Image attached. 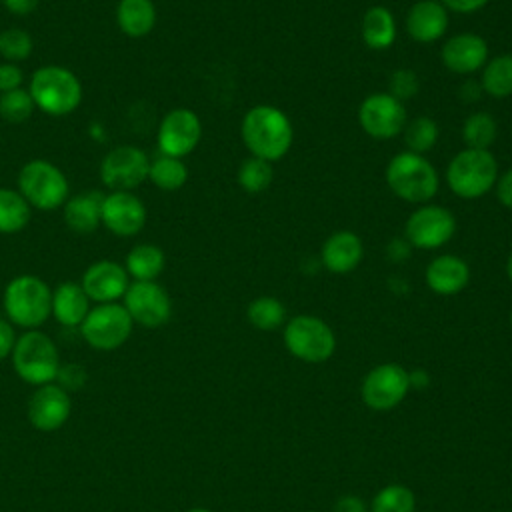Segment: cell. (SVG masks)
<instances>
[{
    "label": "cell",
    "instance_id": "7a4b0ae2",
    "mask_svg": "<svg viewBox=\"0 0 512 512\" xmlns=\"http://www.w3.org/2000/svg\"><path fill=\"white\" fill-rule=\"evenodd\" d=\"M386 184L390 192L408 204L430 202L440 188V176L434 164L410 150L394 154L384 170Z\"/></svg>",
    "mask_w": 512,
    "mask_h": 512
},
{
    "label": "cell",
    "instance_id": "c3c4849f",
    "mask_svg": "<svg viewBox=\"0 0 512 512\" xmlns=\"http://www.w3.org/2000/svg\"><path fill=\"white\" fill-rule=\"evenodd\" d=\"M506 276H508V280L512 282V250H510V254H508V258H506Z\"/></svg>",
    "mask_w": 512,
    "mask_h": 512
},
{
    "label": "cell",
    "instance_id": "f6af8a7d",
    "mask_svg": "<svg viewBox=\"0 0 512 512\" xmlns=\"http://www.w3.org/2000/svg\"><path fill=\"white\" fill-rule=\"evenodd\" d=\"M410 244L406 242V238H396L388 244V256L392 260H404L406 256H410Z\"/></svg>",
    "mask_w": 512,
    "mask_h": 512
},
{
    "label": "cell",
    "instance_id": "2e32d148",
    "mask_svg": "<svg viewBox=\"0 0 512 512\" xmlns=\"http://www.w3.org/2000/svg\"><path fill=\"white\" fill-rule=\"evenodd\" d=\"M146 206L134 194L126 190L108 192L102 198V226H106L114 236L130 238L136 236L146 226Z\"/></svg>",
    "mask_w": 512,
    "mask_h": 512
},
{
    "label": "cell",
    "instance_id": "8fae6325",
    "mask_svg": "<svg viewBox=\"0 0 512 512\" xmlns=\"http://www.w3.org/2000/svg\"><path fill=\"white\" fill-rule=\"evenodd\" d=\"M408 122L406 106L390 92H374L358 106V124L374 140H392Z\"/></svg>",
    "mask_w": 512,
    "mask_h": 512
},
{
    "label": "cell",
    "instance_id": "ba28073f",
    "mask_svg": "<svg viewBox=\"0 0 512 512\" xmlns=\"http://www.w3.org/2000/svg\"><path fill=\"white\" fill-rule=\"evenodd\" d=\"M284 344L292 356L316 364L334 354L336 338L332 328L318 316L298 314L284 326Z\"/></svg>",
    "mask_w": 512,
    "mask_h": 512
},
{
    "label": "cell",
    "instance_id": "e0dca14e",
    "mask_svg": "<svg viewBox=\"0 0 512 512\" xmlns=\"http://www.w3.org/2000/svg\"><path fill=\"white\" fill-rule=\"evenodd\" d=\"M80 286L84 288L86 296L96 304H108L124 298L130 286V276L124 264L104 258V260L92 262L84 270Z\"/></svg>",
    "mask_w": 512,
    "mask_h": 512
},
{
    "label": "cell",
    "instance_id": "ffe728a7",
    "mask_svg": "<svg viewBox=\"0 0 512 512\" xmlns=\"http://www.w3.org/2000/svg\"><path fill=\"white\" fill-rule=\"evenodd\" d=\"M450 24L448 10L438 0L414 2L404 18L408 36L418 44H434L444 38Z\"/></svg>",
    "mask_w": 512,
    "mask_h": 512
},
{
    "label": "cell",
    "instance_id": "e575fe53",
    "mask_svg": "<svg viewBox=\"0 0 512 512\" xmlns=\"http://www.w3.org/2000/svg\"><path fill=\"white\" fill-rule=\"evenodd\" d=\"M34 102L28 88H16L0 94V118L10 124L26 122L34 112Z\"/></svg>",
    "mask_w": 512,
    "mask_h": 512
},
{
    "label": "cell",
    "instance_id": "cb8c5ba5",
    "mask_svg": "<svg viewBox=\"0 0 512 512\" xmlns=\"http://www.w3.org/2000/svg\"><path fill=\"white\" fill-rule=\"evenodd\" d=\"M90 312V298L80 282H62L52 290V316L68 328L80 326Z\"/></svg>",
    "mask_w": 512,
    "mask_h": 512
},
{
    "label": "cell",
    "instance_id": "277c9868",
    "mask_svg": "<svg viewBox=\"0 0 512 512\" xmlns=\"http://www.w3.org/2000/svg\"><path fill=\"white\" fill-rule=\"evenodd\" d=\"M498 174V160L490 150L464 148L452 156L444 178L454 196L478 200L494 190Z\"/></svg>",
    "mask_w": 512,
    "mask_h": 512
},
{
    "label": "cell",
    "instance_id": "1f68e13d",
    "mask_svg": "<svg viewBox=\"0 0 512 512\" xmlns=\"http://www.w3.org/2000/svg\"><path fill=\"white\" fill-rule=\"evenodd\" d=\"M498 136V124L488 112H472L462 124V140L466 148L490 150Z\"/></svg>",
    "mask_w": 512,
    "mask_h": 512
},
{
    "label": "cell",
    "instance_id": "b9f144b4",
    "mask_svg": "<svg viewBox=\"0 0 512 512\" xmlns=\"http://www.w3.org/2000/svg\"><path fill=\"white\" fill-rule=\"evenodd\" d=\"M448 12H456V14H474L480 12L488 0H438Z\"/></svg>",
    "mask_w": 512,
    "mask_h": 512
},
{
    "label": "cell",
    "instance_id": "d6a6232c",
    "mask_svg": "<svg viewBox=\"0 0 512 512\" xmlns=\"http://www.w3.org/2000/svg\"><path fill=\"white\" fill-rule=\"evenodd\" d=\"M246 316L258 330H276L286 320V308L274 296H258L248 304Z\"/></svg>",
    "mask_w": 512,
    "mask_h": 512
},
{
    "label": "cell",
    "instance_id": "836d02e7",
    "mask_svg": "<svg viewBox=\"0 0 512 512\" xmlns=\"http://www.w3.org/2000/svg\"><path fill=\"white\" fill-rule=\"evenodd\" d=\"M236 180L240 184V188L248 194H260L264 192L272 180H274V170H272V162H266L262 158L256 156H248L246 160H242V164L238 166V174Z\"/></svg>",
    "mask_w": 512,
    "mask_h": 512
},
{
    "label": "cell",
    "instance_id": "7bdbcfd3",
    "mask_svg": "<svg viewBox=\"0 0 512 512\" xmlns=\"http://www.w3.org/2000/svg\"><path fill=\"white\" fill-rule=\"evenodd\" d=\"M14 344H16L14 324H10L8 320H0V360L8 358L12 354Z\"/></svg>",
    "mask_w": 512,
    "mask_h": 512
},
{
    "label": "cell",
    "instance_id": "7402d4cb",
    "mask_svg": "<svg viewBox=\"0 0 512 512\" xmlns=\"http://www.w3.org/2000/svg\"><path fill=\"white\" fill-rule=\"evenodd\" d=\"M424 280L434 294L454 296L468 286L470 266L456 254H440L426 266Z\"/></svg>",
    "mask_w": 512,
    "mask_h": 512
},
{
    "label": "cell",
    "instance_id": "8d00e7d4",
    "mask_svg": "<svg viewBox=\"0 0 512 512\" xmlns=\"http://www.w3.org/2000/svg\"><path fill=\"white\" fill-rule=\"evenodd\" d=\"M414 504L416 502L410 488L392 484L376 494L370 512H414Z\"/></svg>",
    "mask_w": 512,
    "mask_h": 512
},
{
    "label": "cell",
    "instance_id": "4fadbf2b",
    "mask_svg": "<svg viewBox=\"0 0 512 512\" xmlns=\"http://www.w3.org/2000/svg\"><path fill=\"white\" fill-rule=\"evenodd\" d=\"M122 300L134 324L160 328L170 320L172 300L156 280H132Z\"/></svg>",
    "mask_w": 512,
    "mask_h": 512
},
{
    "label": "cell",
    "instance_id": "f907efd6",
    "mask_svg": "<svg viewBox=\"0 0 512 512\" xmlns=\"http://www.w3.org/2000/svg\"><path fill=\"white\" fill-rule=\"evenodd\" d=\"M510 324H512V312H510Z\"/></svg>",
    "mask_w": 512,
    "mask_h": 512
},
{
    "label": "cell",
    "instance_id": "f35d334b",
    "mask_svg": "<svg viewBox=\"0 0 512 512\" xmlns=\"http://www.w3.org/2000/svg\"><path fill=\"white\" fill-rule=\"evenodd\" d=\"M56 378L60 380V386L68 392V388H82L86 382V372L78 364H60Z\"/></svg>",
    "mask_w": 512,
    "mask_h": 512
},
{
    "label": "cell",
    "instance_id": "bcb514c9",
    "mask_svg": "<svg viewBox=\"0 0 512 512\" xmlns=\"http://www.w3.org/2000/svg\"><path fill=\"white\" fill-rule=\"evenodd\" d=\"M334 512H366L362 500H358L356 496H342L336 506Z\"/></svg>",
    "mask_w": 512,
    "mask_h": 512
},
{
    "label": "cell",
    "instance_id": "484cf974",
    "mask_svg": "<svg viewBox=\"0 0 512 512\" xmlns=\"http://www.w3.org/2000/svg\"><path fill=\"white\" fill-rule=\"evenodd\" d=\"M396 18L386 6H370L360 22L362 42L370 50H386L396 40Z\"/></svg>",
    "mask_w": 512,
    "mask_h": 512
},
{
    "label": "cell",
    "instance_id": "83f0119b",
    "mask_svg": "<svg viewBox=\"0 0 512 512\" xmlns=\"http://www.w3.org/2000/svg\"><path fill=\"white\" fill-rule=\"evenodd\" d=\"M480 88L492 98L512 96V54H498L488 58L480 70Z\"/></svg>",
    "mask_w": 512,
    "mask_h": 512
},
{
    "label": "cell",
    "instance_id": "7c38bea8",
    "mask_svg": "<svg viewBox=\"0 0 512 512\" xmlns=\"http://www.w3.org/2000/svg\"><path fill=\"white\" fill-rule=\"evenodd\" d=\"M150 158L148 154L134 144H120L106 152L100 162V180L110 190L132 192L144 180H148Z\"/></svg>",
    "mask_w": 512,
    "mask_h": 512
},
{
    "label": "cell",
    "instance_id": "9a60e30c",
    "mask_svg": "<svg viewBox=\"0 0 512 512\" xmlns=\"http://www.w3.org/2000/svg\"><path fill=\"white\" fill-rule=\"evenodd\" d=\"M408 372L394 362L372 368L362 384V400L374 410H390L408 394Z\"/></svg>",
    "mask_w": 512,
    "mask_h": 512
},
{
    "label": "cell",
    "instance_id": "44dd1931",
    "mask_svg": "<svg viewBox=\"0 0 512 512\" xmlns=\"http://www.w3.org/2000/svg\"><path fill=\"white\" fill-rule=\"evenodd\" d=\"M362 258V238L352 230H336L320 246V264L332 274H348L356 270Z\"/></svg>",
    "mask_w": 512,
    "mask_h": 512
},
{
    "label": "cell",
    "instance_id": "f1b7e54d",
    "mask_svg": "<svg viewBox=\"0 0 512 512\" xmlns=\"http://www.w3.org/2000/svg\"><path fill=\"white\" fill-rule=\"evenodd\" d=\"M32 218V206L16 188L0 186V234L22 232Z\"/></svg>",
    "mask_w": 512,
    "mask_h": 512
},
{
    "label": "cell",
    "instance_id": "60d3db41",
    "mask_svg": "<svg viewBox=\"0 0 512 512\" xmlns=\"http://www.w3.org/2000/svg\"><path fill=\"white\" fill-rule=\"evenodd\" d=\"M494 192H496V198L502 206L512 208V168L498 174L496 184H494Z\"/></svg>",
    "mask_w": 512,
    "mask_h": 512
},
{
    "label": "cell",
    "instance_id": "4dcf8cb0",
    "mask_svg": "<svg viewBox=\"0 0 512 512\" xmlns=\"http://www.w3.org/2000/svg\"><path fill=\"white\" fill-rule=\"evenodd\" d=\"M402 138H404L406 150L424 156L436 146L440 138V126L430 116H416L410 122H406L402 130Z\"/></svg>",
    "mask_w": 512,
    "mask_h": 512
},
{
    "label": "cell",
    "instance_id": "5bb4252c",
    "mask_svg": "<svg viewBox=\"0 0 512 512\" xmlns=\"http://www.w3.org/2000/svg\"><path fill=\"white\" fill-rule=\"evenodd\" d=\"M200 138L202 122L200 116L190 108H172L158 124L156 142L160 154L184 160L196 150Z\"/></svg>",
    "mask_w": 512,
    "mask_h": 512
},
{
    "label": "cell",
    "instance_id": "7dc6e473",
    "mask_svg": "<svg viewBox=\"0 0 512 512\" xmlns=\"http://www.w3.org/2000/svg\"><path fill=\"white\" fill-rule=\"evenodd\" d=\"M428 382H430V378H428V374H426L424 370H412V372H408V384H410V388H426Z\"/></svg>",
    "mask_w": 512,
    "mask_h": 512
},
{
    "label": "cell",
    "instance_id": "3957f363",
    "mask_svg": "<svg viewBox=\"0 0 512 512\" xmlns=\"http://www.w3.org/2000/svg\"><path fill=\"white\" fill-rule=\"evenodd\" d=\"M34 106L48 116H66L82 102V82L66 66L44 64L36 68L28 82Z\"/></svg>",
    "mask_w": 512,
    "mask_h": 512
},
{
    "label": "cell",
    "instance_id": "ee69618b",
    "mask_svg": "<svg viewBox=\"0 0 512 512\" xmlns=\"http://www.w3.org/2000/svg\"><path fill=\"white\" fill-rule=\"evenodd\" d=\"M2 2V6L10 12V14H14V16H28V14H32L36 8H38V4H40V0H0Z\"/></svg>",
    "mask_w": 512,
    "mask_h": 512
},
{
    "label": "cell",
    "instance_id": "6da1fadb",
    "mask_svg": "<svg viewBox=\"0 0 512 512\" xmlns=\"http://www.w3.org/2000/svg\"><path fill=\"white\" fill-rule=\"evenodd\" d=\"M240 138L250 156L276 162L290 152L294 126L284 110L272 104H256L242 116Z\"/></svg>",
    "mask_w": 512,
    "mask_h": 512
},
{
    "label": "cell",
    "instance_id": "30bf717a",
    "mask_svg": "<svg viewBox=\"0 0 512 512\" xmlns=\"http://www.w3.org/2000/svg\"><path fill=\"white\" fill-rule=\"evenodd\" d=\"M456 234V216L446 206L420 204L404 224V238L412 248L436 250L446 246Z\"/></svg>",
    "mask_w": 512,
    "mask_h": 512
},
{
    "label": "cell",
    "instance_id": "d6986e66",
    "mask_svg": "<svg viewBox=\"0 0 512 512\" xmlns=\"http://www.w3.org/2000/svg\"><path fill=\"white\" fill-rule=\"evenodd\" d=\"M70 396L58 384H42L28 400V420L40 432L58 430L70 416Z\"/></svg>",
    "mask_w": 512,
    "mask_h": 512
},
{
    "label": "cell",
    "instance_id": "8992f818",
    "mask_svg": "<svg viewBox=\"0 0 512 512\" xmlns=\"http://www.w3.org/2000/svg\"><path fill=\"white\" fill-rule=\"evenodd\" d=\"M24 200L36 210L62 208L70 196L68 178L50 160H28L18 172V188Z\"/></svg>",
    "mask_w": 512,
    "mask_h": 512
},
{
    "label": "cell",
    "instance_id": "d4e9b609",
    "mask_svg": "<svg viewBox=\"0 0 512 512\" xmlns=\"http://www.w3.org/2000/svg\"><path fill=\"white\" fill-rule=\"evenodd\" d=\"M158 20L154 0H118L116 24L128 38L148 36Z\"/></svg>",
    "mask_w": 512,
    "mask_h": 512
},
{
    "label": "cell",
    "instance_id": "681fc988",
    "mask_svg": "<svg viewBox=\"0 0 512 512\" xmlns=\"http://www.w3.org/2000/svg\"><path fill=\"white\" fill-rule=\"evenodd\" d=\"M186 512H210V510H206V508H192V510H186Z\"/></svg>",
    "mask_w": 512,
    "mask_h": 512
},
{
    "label": "cell",
    "instance_id": "74e56055",
    "mask_svg": "<svg viewBox=\"0 0 512 512\" xmlns=\"http://www.w3.org/2000/svg\"><path fill=\"white\" fill-rule=\"evenodd\" d=\"M418 88H420V80H418V74L410 68H398L390 74V80H388V92L398 98L400 102L404 100H410L412 96L418 94Z\"/></svg>",
    "mask_w": 512,
    "mask_h": 512
},
{
    "label": "cell",
    "instance_id": "52a82bcc",
    "mask_svg": "<svg viewBox=\"0 0 512 512\" xmlns=\"http://www.w3.org/2000/svg\"><path fill=\"white\" fill-rule=\"evenodd\" d=\"M14 372L28 384H50L56 380L60 356L56 344L40 330H26L16 338L12 350Z\"/></svg>",
    "mask_w": 512,
    "mask_h": 512
},
{
    "label": "cell",
    "instance_id": "f546056e",
    "mask_svg": "<svg viewBox=\"0 0 512 512\" xmlns=\"http://www.w3.org/2000/svg\"><path fill=\"white\" fill-rule=\"evenodd\" d=\"M148 180L164 192H176L180 190L188 180V168L182 158L158 154L150 160L148 168Z\"/></svg>",
    "mask_w": 512,
    "mask_h": 512
},
{
    "label": "cell",
    "instance_id": "603a6c76",
    "mask_svg": "<svg viewBox=\"0 0 512 512\" xmlns=\"http://www.w3.org/2000/svg\"><path fill=\"white\" fill-rule=\"evenodd\" d=\"M102 198L94 190L68 196L62 206L64 224L76 234H92L102 224Z\"/></svg>",
    "mask_w": 512,
    "mask_h": 512
},
{
    "label": "cell",
    "instance_id": "ac0fdd59",
    "mask_svg": "<svg viewBox=\"0 0 512 512\" xmlns=\"http://www.w3.org/2000/svg\"><path fill=\"white\" fill-rule=\"evenodd\" d=\"M488 42L476 32H460L450 36L440 50L446 70L458 76H472L488 62Z\"/></svg>",
    "mask_w": 512,
    "mask_h": 512
},
{
    "label": "cell",
    "instance_id": "4316f807",
    "mask_svg": "<svg viewBox=\"0 0 512 512\" xmlns=\"http://www.w3.org/2000/svg\"><path fill=\"white\" fill-rule=\"evenodd\" d=\"M166 266V254L152 242H142L130 248L124 258V268L132 280H156Z\"/></svg>",
    "mask_w": 512,
    "mask_h": 512
},
{
    "label": "cell",
    "instance_id": "5b68a950",
    "mask_svg": "<svg viewBox=\"0 0 512 512\" xmlns=\"http://www.w3.org/2000/svg\"><path fill=\"white\" fill-rule=\"evenodd\" d=\"M4 312L8 322L36 330L52 314V290L34 274H18L4 288Z\"/></svg>",
    "mask_w": 512,
    "mask_h": 512
},
{
    "label": "cell",
    "instance_id": "ab89813d",
    "mask_svg": "<svg viewBox=\"0 0 512 512\" xmlns=\"http://www.w3.org/2000/svg\"><path fill=\"white\" fill-rule=\"evenodd\" d=\"M22 82H24V74L18 64L14 62L0 64V94L22 88Z\"/></svg>",
    "mask_w": 512,
    "mask_h": 512
},
{
    "label": "cell",
    "instance_id": "9c48e42d",
    "mask_svg": "<svg viewBox=\"0 0 512 512\" xmlns=\"http://www.w3.org/2000/svg\"><path fill=\"white\" fill-rule=\"evenodd\" d=\"M132 326L134 322L124 304L108 302L90 308L80 324V332L88 346L108 352L120 348L130 338Z\"/></svg>",
    "mask_w": 512,
    "mask_h": 512
},
{
    "label": "cell",
    "instance_id": "d590c367",
    "mask_svg": "<svg viewBox=\"0 0 512 512\" xmlns=\"http://www.w3.org/2000/svg\"><path fill=\"white\" fill-rule=\"evenodd\" d=\"M34 40L24 28L0 30V54L4 62H22L32 54Z\"/></svg>",
    "mask_w": 512,
    "mask_h": 512
}]
</instances>
